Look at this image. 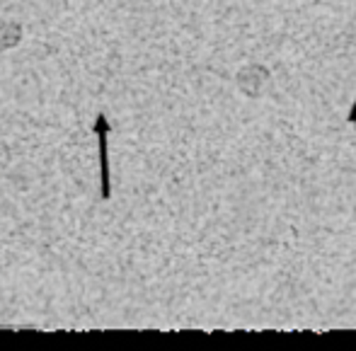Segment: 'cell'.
Returning a JSON list of instances; mask_svg holds the SVG:
<instances>
[{
    "label": "cell",
    "instance_id": "obj_2",
    "mask_svg": "<svg viewBox=\"0 0 356 351\" xmlns=\"http://www.w3.org/2000/svg\"><path fill=\"white\" fill-rule=\"evenodd\" d=\"M349 119L356 124V99H354V107H352V114H349Z\"/></svg>",
    "mask_w": 356,
    "mask_h": 351
},
{
    "label": "cell",
    "instance_id": "obj_1",
    "mask_svg": "<svg viewBox=\"0 0 356 351\" xmlns=\"http://www.w3.org/2000/svg\"><path fill=\"white\" fill-rule=\"evenodd\" d=\"M92 131L97 133V138H99V179H102V199H104V202H109V197H112V182H109V148H107V133L112 131V129H109V122H107V117H104L102 112H99V114H97V119H95Z\"/></svg>",
    "mask_w": 356,
    "mask_h": 351
}]
</instances>
